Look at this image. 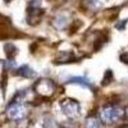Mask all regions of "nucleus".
I'll return each mask as SVG.
<instances>
[{
	"label": "nucleus",
	"instance_id": "f257e3e1",
	"mask_svg": "<svg viewBox=\"0 0 128 128\" xmlns=\"http://www.w3.org/2000/svg\"><path fill=\"white\" fill-rule=\"evenodd\" d=\"M100 116H101L102 122L108 123V124H112V123L118 122L122 118L123 112H122L120 108H116V106H105L100 113Z\"/></svg>",
	"mask_w": 128,
	"mask_h": 128
},
{
	"label": "nucleus",
	"instance_id": "f03ea898",
	"mask_svg": "<svg viewBox=\"0 0 128 128\" xmlns=\"http://www.w3.org/2000/svg\"><path fill=\"white\" fill-rule=\"evenodd\" d=\"M60 109H62L63 114H66L68 118H77L81 112L80 104L76 100H72V99H67V100L62 101Z\"/></svg>",
	"mask_w": 128,
	"mask_h": 128
},
{
	"label": "nucleus",
	"instance_id": "7ed1b4c3",
	"mask_svg": "<svg viewBox=\"0 0 128 128\" xmlns=\"http://www.w3.org/2000/svg\"><path fill=\"white\" fill-rule=\"evenodd\" d=\"M27 110H26V106L20 102H13L9 105V108L6 110V114L10 119L13 120H18V119H22L23 116L26 115Z\"/></svg>",
	"mask_w": 128,
	"mask_h": 128
},
{
	"label": "nucleus",
	"instance_id": "20e7f679",
	"mask_svg": "<svg viewBox=\"0 0 128 128\" xmlns=\"http://www.w3.org/2000/svg\"><path fill=\"white\" fill-rule=\"evenodd\" d=\"M36 91L40 95H44V96H50L52 95V92L55 91V84L51 80H46V78H42L36 83Z\"/></svg>",
	"mask_w": 128,
	"mask_h": 128
},
{
	"label": "nucleus",
	"instance_id": "39448f33",
	"mask_svg": "<svg viewBox=\"0 0 128 128\" xmlns=\"http://www.w3.org/2000/svg\"><path fill=\"white\" fill-rule=\"evenodd\" d=\"M76 60V56L72 51H60L59 55L55 59L56 64H64V63H72Z\"/></svg>",
	"mask_w": 128,
	"mask_h": 128
},
{
	"label": "nucleus",
	"instance_id": "423d86ee",
	"mask_svg": "<svg viewBox=\"0 0 128 128\" xmlns=\"http://www.w3.org/2000/svg\"><path fill=\"white\" fill-rule=\"evenodd\" d=\"M68 82H69V83H77V84H81V86L86 87V88L92 90V83H91V81H90L88 78H86V77H72V78L68 80Z\"/></svg>",
	"mask_w": 128,
	"mask_h": 128
},
{
	"label": "nucleus",
	"instance_id": "0eeeda50",
	"mask_svg": "<svg viewBox=\"0 0 128 128\" xmlns=\"http://www.w3.org/2000/svg\"><path fill=\"white\" fill-rule=\"evenodd\" d=\"M17 74L24 78H34L36 76V72L34 69H31L28 66H22L20 68L17 69Z\"/></svg>",
	"mask_w": 128,
	"mask_h": 128
},
{
	"label": "nucleus",
	"instance_id": "6e6552de",
	"mask_svg": "<svg viewBox=\"0 0 128 128\" xmlns=\"http://www.w3.org/2000/svg\"><path fill=\"white\" fill-rule=\"evenodd\" d=\"M84 126H86V128H101V123L96 116H90V118H87Z\"/></svg>",
	"mask_w": 128,
	"mask_h": 128
},
{
	"label": "nucleus",
	"instance_id": "1a4fd4ad",
	"mask_svg": "<svg viewBox=\"0 0 128 128\" xmlns=\"http://www.w3.org/2000/svg\"><path fill=\"white\" fill-rule=\"evenodd\" d=\"M17 52V49L13 44H6L5 45V54L8 58H13V55H16Z\"/></svg>",
	"mask_w": 128,
	"mask_h": 128
},
{
	"label": "nucleus",
	"instance_id": "9d476101",
	"mask_svg": "<svg viewBox=\"0 0 128 128\" xmlns=\"http://www.w3.org/2000/svg\"><path fill=\"white\" fill-rule=\"evenodd\" d=\"M44 128H56V123L52 118H45L44 120Z\"/></svg>",
	"mask_w": 128,
	"mask_h": 128
},
{
	"label": "nucleus",
	"instance_id": "9b49d317",
	"mask_svg": "<svg viewBox=\"0 0 128 128\" xmlns=\"http://www.w3.org/2000/svg\"><path fill=\"white\" fill-rule=\"evenodd\" d=\"M56 19H59V22H56V23H55V27H56V28H63L64 26L67 24V20H66V19H67V17H64V16H59Z\"/></svg>",
	"mask_w": 128,
	"mask_h": 128
},
{
	"label": "nucleus",
	"instance_id": "f8f14e48",
	"mask_svg": "<svg viewBox=\"0 0 128 128\" xmlns=\"http://www.w3.org/2000/svg\"><path fill=\"white\" fill-rule=\"evenodd\" d=\"M112 77H113V73H112V70H110V69H109V70H106V73H105V77H104V80H102V84H108V83H110Z\"/></svg>",
	"mask_w": 128,
	"mask_h": 128
},
{
	"label": "nucleus",
	"instance_id": "ddd939ff",
	"mask_svg": "<svg viewBox=\"0 0 128 128\" xmlns=\"http://www.w3.org/2000/svg\"><path fill=\"white\" fill-rule=\"evenodd\" d=\"M5 67H6V68H13V67H16V62H14V60H6V62H5Z\"/></svg>",
	"mask_w": 128,
	"mask_h": 128
},
{
	"label": "nucleus",
	"instance_id": "4468645a",
	"mask_svg": "<svg viewBox=\"0 0 128 128\" xmlns=\"http://www.w3.org/2000/svg\"><path fill=\"white\" fill-rule=\"evenodd\" d=\"M120 60L126 64H128V52H123V54L120 55Z\"/></svg>",
	"mask_w": 128,
	"mask_h": 128
},
{
	"label": "nucleus",
	"instance_id": "2eb2a0df",
	"mask_svg": "<svg viewBox=\"0 0 128 128\" xmlns=\"http://www.w3.org/2000/svg\"><path fill=\"white\" fill-rule=\"evenodd\" d=\"M126 23H127V19H123L120 23H118V24H116V28H118V30H124V26H126Z\"/></svg>",
	"mask_w": 128,
	"mask_h": 128
},
{
	"label": "nucleus",
	"instance_id": "dca6fc26",
	"mask_svg": "<svg viewBox=\"0 0 128 128\" xmlns=\"http://www.w3.org/2000/svg\"><path fill=\"white\" fill-rule=\"evenodd\" d=\"M126 113H127V116H128V108H127V110H126Z\"/></svg>",
	"mask_w": 128,
	"mask_h": 128
},
{
	"label": "nucleus",
	"instance_id": "f3484780",
	"mask_svg": "<svg viewBox=\"0 0 128 128\" xmlns=\"http://www.w3.org/2000/svg\"><path fill=\"white\" fill-rule=\"evenodd\" d=\"M5 2H10V0H5Z\"/></svg>",
	"mask_w": 128,
	"mask_h": 128
}]
</instances>
